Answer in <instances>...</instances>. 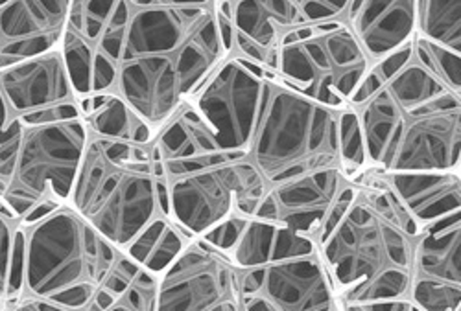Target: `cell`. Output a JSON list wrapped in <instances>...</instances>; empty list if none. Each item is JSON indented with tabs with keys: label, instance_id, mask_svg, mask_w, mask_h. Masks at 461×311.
Segmentation results:
<instances>
[{
	"label": "cell",
	"instance_id": "1",
	"mask_svg": "<svg viewBox=\"0 0 461 311\" xmlns=\"http://www.w3.org/2000/svg\"><path fill=\"white\" fill-rule=\"evenodd\" d=\"M336 223L316 238L341 309L410 298L419 221L375 168L353 175Z\"/></svg>",
	"mask_w": 461,
	"mask_h": 311
},
{
	"label": "cell",
	"instance_id": "2",
	"mask_svg": "<svg viewBox=\"0 0 461 311\" xmlns=\"http://www.w3.org/2000/svg\"><path fill=\"white\" fill-rule=\"evenodd\" d=\"M364 129L369 166L384 172L457 170L461 100L413 58L353 107Z\"/></svg>",
	"mask_w": 461,
	"mask_h": 311
},
{
	"label": "cell",
	"instance_id": "3",
	"mask_svg": "<svg viewBox=\"0 0 461 311\" xmlns=\"http://www.w3.org/2000/svg\"><path fill=\"white\" fill-rule=\"evenodd\" d=\"M68 205L124 251L168 214V179L151 144L93 135Z\"/></svg>",
	"mask_w": 461,
	"mask_h": 311
},
{
	"label": "cell",
	"instance_id": "4",
	"mask_svg": "<svg viewBox=\"0 0 461 311\" xmlns=\"http://www.w3.org/2000/svg\"><path fill=\"white\" fill-rule=\"evenodd\" d=\"M121 249L70 205L24 225L23 286L8 309H87Z\"/></svg>",
	"mask_w": 461,
	"mask_h": 311
},
{
	"label": "cell",
	"instance_id": "5",
	"mask_svg": "<svg viewBox=\"0 0 461 311\" xmlns=\"http://www.w3.org/2000/svg\"><path fill=\"white\" fill-rule=\"evenodd\" d=\"M339 112L266 74L248 159L276 186L325 168H341Z\"/></svg>",
	"mask_w": 461,
	"mask_h": 311
},
{
	"label": "cell",
	"instance_id": "6",
	"mask_svg": "<svg viewBox=\"0 0 461 311\" xmlns=\"http://www.w3.org/2000/svg\"><path fill=\"white\" fill-rule=\"evenodd\" d=\"M91 131L82 119L24 126L10 181L0 193L23 225L68 205Z\"/></svg>",
	"mask_w": 461,
	"mask_h": 311
},
{
	"label": "cell",
	"instance_id": "7",
	"mask_svg": "<svg viewBox=\"0 0 461 311\" xmlns=\"http://www.w3.org/2000/svg\"><path fill=\"white\" fill-rule=\"evenodd\" d=\"M373 59L341 19L292 30L281 45L276 76L294 91L341 111L349 107Z\"/></svg>",
	"mask_w": 461,
	"mask_h": 311
},
{
	"label": "cell",
	"instance_id": "8",
	"mask_svg": "<svg viewBox=\"0 0 461 311\" xmlns=\"http://www.w3.org/2000/svg\"><path fill=\"white\" fill-rule=\"evenodd\" d=\"M270 190L248 159L205 166L168 179V214L190 238H202L233 216L253 218Z\"/></svg>",
	"mask_w": 461,
	"mask_h": 311
},
{
	"label": "cell",
	"instance_id": "9",
	"mask_svg": "<svg viewBox=\"0 0 461 311\" xmlns=\"http://www.w3.org/2000/svg\"><path fill=\"white\" fill-rule=\"evenodd\" d=\"M130 0H72L61 54L78 100L111 93L117 82Z\"/></svg>",
	"mask_w": 461,
	"mask_h": 311
},
{
	"label": "cell",
	"instance_id": "10",
	"mask_svg": "<svg viewBox=\"0 0 461 311\" xmlns=\"http://www.w3.org/2000/svg\"><path fill=\"white\" fill-rule=\"evenodd\" d=\"M267 68L230 54L188 98L220 155L246 157L260 109Z\"/></svg>",
	"mask_w": 461,
	"mask_h": 311
},
{
	"label": "cell",
	"instance_id": "11",
	"mask_svg": "<svg viewBox=\"0 0 461 311\" xmlns=\"http://www.w3.org/2000/svg\"><path fill=\"white\" fill-rule=\"evenodd\" d=\"M158 311H242L240 269L203 238H192L159 277Z\"/></svg>",
	"mask_w": 461,
	"mask_h": 311
},
{
	"label": "cell",
	"instance_id": "12",
	"mask_svg": "<svg viewBox=\"0 0 461 311\" xmlns=\"http://www.w3.org/2000/svg\"><path fill=\"white\" fill-rule=\"evenodd\" d=\"M240 306L242 311L341 309L320 249L240 269Z\"/></svg>",
	"mask_w": 461,
	"mask_h": 311
},
{
	"label": "cell",
	"instance_id": "13",
	"mask_svg": "<svg viewBox=\"0 0 461 311\" xmlns=\"http://www.w3.org/2000/svg\"><path fill=\"white\" fill-rule=\"evenodd\" d=\"M0 89L24 126L82 116L80 100L59 49L0 68Z\"/></svg>",
	"mask_w": 461,
	"mask_h": 311
},
{
	"label": "cell",
	"instance_id": "14",
	"mask_svg": "<svg viewBox=\"0 0 461 311\" xmlns=\"http://www.w3.org/2000/svg\"><path fill=\"white\" fill-rule=\"evenodd\" d=\"M351 177L341 168H325L270 186L253 218L272 221L318 238L332 207Z\"/></svg>",
	"mask_w": 461,
	"mask_h": 311
},
{
	"label": "cell",
	"instance_id": "15",
	"mask_svg": "<svg viewBox=\"0 0 461 311\" xmlns=\"http://www.w3.org/2000/svg\"><path fill=\"white\" fill-rule=\"evenodd\" d=\"M72 0H8L0 6V68L61 47Z\"/></svg>",
	"mask_w": 461,
	"mask_h": 311
},
{
	"label": "cell",
	"instance_id": "16",
	"mask_svg": "<svg viewBox=\"0 0 461 311\" xmlns=\"http://www.w3.org/2000/svg\"><path fill=\"white\" fill-rule=\"evenodd\" d=\"M235 56L276 72L285 37L309 24L297 0H229Z\"/></svg>",
	"mask_w": 461,
	"mask_h": 311
},
{
	"label": "cell",
	"instance_id": "17",
	"mask_svg": "<svg viewBox=\"0 0 461 311\" xmlns=\"http://www.w3.org/2000/svg\"><path fill=\"white\" fill-rule=\"evenodd\" d=\"M341 21L376 61L415 39L417 0H349Z\"/></svg>",
	"mask_w": 461,
	"mask_h": 311
},
{
	"label": "cell",
	"instance_id": "18",
	"mask_svg": "<svg viewBox=\"0 0 461 311\" xmlns=\"http://www.w3.org/2000/svg\"><path fill=\"white\" fill-rule=\"evenodd\" d=\"M375 170L397 193L420 227L461 209V175L457 170Z\"/></svg>",
	"mask_w": 461,
	"mask_h": 311
},
{
	"label": "cell",
	"instance_id": "19",
	"mask_svg": "<svg viewBox=\"0 0 461 311\" xmlns=\"http://www.w3.org/2000/svg\"><path fill=\"white\" fill-rule=\"evenodd\" d=\"M413 280L461 289V209L420 227Z\"/></svg>",
	"mask_w": 461,
	"mask_h": 311
},
{
	"label": "cell",
	"instance_id": "20",
	"mask_svg": "<svg viewBox=\"0 0 461 311\" xmlns=\"http://www.w3.org/2000/svg\"><path fill=\"white\" fill-rule=\"evenodd\" d=\"M314 251H318L316 238L272 221L249 218L229 256L237 267L249 269Z\"/></svg>",
	"mask_w": 461,
	"mask_h": 311
},
{
	"label": "cell",
	"instance_id": "21",
	"mask_svg": "<svg viewBox=\"0 0 461 311\" xmlns=\"http://www.w3.org/2000/svg\"><path fill=\"white\" fill-rule=\"evenodd\" d=\"M80 112L93 135L139 144H151L158 137L156 131L113 91L82 98Z\"/></svg>",
	"mask_w": 461,
	"mask_h": 311
},
{
	"label": "cell",
	"instance_id": "22",
	"mask_svg": "<svg viewBox=\"0 0 461 311\" xmlns=\"http://www.w3.org/2000/svg\"><path fill=\"white\" fill-rule=\"evenodd\" d=\"M192 238L174 223L170 216H161L146 227L124 249L135 262L161 277L163 271L177 258Z\"/></svg>",
	"mask_w": 461,
	"mask_h": 311
},
{
	"label": "cell",
	"instance_id": "23",
	"mask_svg": "<svg viewBox=\"0 0 461 311\" xmlns=\"http://www.w3.org/2000/svg\"><path fill=\"white\" fill-rule=\"evenodd\" d=\"M417 35L461 54V0H417Z\"/></svg>",
	"mask_w": 461,
	"mask_h": 311
},
{
	"label": "cell",
	"instance_id": "24",
	"mask_svg": "<svg viewBox=\"0 0 461 311\" xmlns=\"http://www.w3.org/2000/svg\"><path fill=\"white\" fill-rule=\"evenodd\" d=\"M413 52L415 58L461 100V54L420 35L413 39Z\"/></svg>",
	"mask_w": 461,
	"mask_h": 311
},
{
	"label": "cell",
	"instance_id": "25",
	"mask_svg": "<svg viewBox=\"0 0 461 311\" xmlns=\"http://www.w3.org/2000/svg\"><path fill=\"white\" fill-rule=\"evenodd\" d=\"M338 138H339L341 166H343L345 173L353 177V175L360 173L362 170L369 168L364 129H362V124L358 119V112L351 105L341 109V112H339Z\"/></svg>",
	"mask_w": 461,
	"mask_h": 311
},
{
	"label": "cell",
	"instance_id": "26",
	"mask_svg": "<svg viewBox=\"0 0 461 311\" xmlns=\"http://www.w3.org/2000/svg\"><path fill=\"white\" fill-rule=\"evenodd\" d=\"M413 58V41L388 56H384L376 61H373L367 76L364 77L362 85L358 87V91L355 93L353 100H351V107L360 105L362 102H366L371 94H375L380 87L386 85L392 77Z\"/></svg>",
	"mask_w": 461,
	"mask_h": 311
},
{
	"label": "cell",
	"instance_id": "27",
	"mask_svg": "<svg viewBox=\"0 0 461 311\" xmlns=\"http://www.w3.org/2000/svg\"><path fill=\"white\" fill-rule=\"evenodd\" d=\"M23 131L24 124L14 114L0 89V193L10 181Z\"/></svg>",
	"mask_w": 461,
	"mask_h": 311
},
{
	"label": "cell",
	"instance_id": "28",
	"mask_svg": "<svg viewBox=\"0 0 461 311\" xmlns=\"http://www.w3.org/2000/svg\"><path fill=\"white\" fill-rule=\"evenodd\" d=\"M304 17L309 22H325L332 19H341L349 0H297Z\"/></svg>",
	"mask_w": 461,
	"mask_h": 311
},
{
	"label": "cell",
	"instance_id": "29",
	"mask_svg": "<svg viewBox=\"0 0 461 311\" xmlns=\"http://www.w3.org/2000/svg\"><path fill=\"white\" fill-rule=\"evenodd\" d=\"M133 6H203L211 4L214 0H130Z\"/></svg>",
	"mask_w": 461,
	"mask_h": 311
},
{
	"label": "cell",
	"instance_id": "30",
	"mask_svg": "<svg viewBox=\"0 0 461 311\" xmlns=\"http://www.w3.org/2000/svg\"><path fill=\"white\" fill-rule=\"evenodd\" d=\"M0 210H5V212H8V210H6V207L3 205V201H0Z\"/></svg>",
	"mask_w": 461,
	"mask_h": 311
},
{
	"label": "cell",
	"instance_id": "31",
	"mask_svg": "<svg viewBox=\"0 0 461 311\" xmlns=\"http://www.w3.org/2000/svg\"><path fill=\"white\" fill-rule=\"evenodd\" d=\"M457 172H459V175H461V157H459V164H457Z\"/></svg>",
	"mask_w": 461,
	"mask_h": 311
},
{
	"label": "cell",
	"instance_id": "32",
	"mask_svg": "<svg viewBox=\"0 0 461 311\" xmlns=\"http://www.w3.org/2000/svg\"><path fill=\"white\" fill-rule=\"evenodd\" d=\"M8 3V0H0V6H3V4H6Z\"/></svg>",
	"mask_w": 461,
	"mask_h": 311
},
{
	"label": "cell",
	"instance_id": "33",
	"mask_svg": "<svg viewBox=\"0 0 461 311\" xmlns=\"http://www.w3.org/2000/svg\"><path fill=\"white\" fill-rule=\"evenodd\" d=\"M457 311H461V306H459V309H457Z\"/></svg>",
	"mask_w": 461,
	"mask_h": 311
}]
</instances>
